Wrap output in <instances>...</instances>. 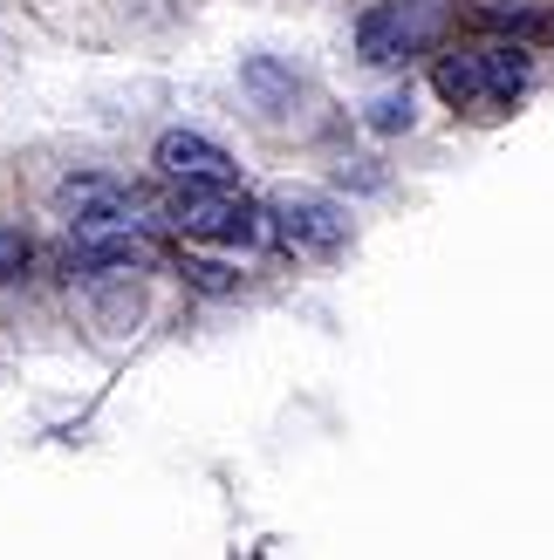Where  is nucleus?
I'll return each mask as SVG.
<instances>
[{
  "mask_svg": "<svg viewBox=\"0 0 554 560\" xmlns=\"http://www.w3.org/2000/svg\"><path fill=\"white\" fill-rule=\"evenodd\" d=\"M486 8H528V0H486Z\"/></svg>",
  "mask_w": 554,
  "mask_h": 560,
  "instance_id": "12",
  "label": "nucleus"
},
{
  "mask_svg": "<svg viewBox=\"0 0 554 560\" xmlns=\"http://www.w3.org/2000/svg\"><path fill=\"white\" fill-rule=\"evenodd\" d=\"M21 267H27V240H21V226H0V280H21Z\"/></svg>",
  "mask_w": 554,
  "mask_h": 560,
  "instance_id": "9",
  "label": "nucleus"
},
{
  "mask_svg": "<svg viewBox=\"0 0 554 560\" xmlns=\"http://www.w3.org/2000/svg\"><path fill=\"white\" fill-rule=\"evenodd\" d=\"M158 172L178 185H233V158L227 144H212L199 130H164L158 137Z\"/></svg>",
  "mask_w": 554,
  "mask_h": 560,
  "instance_id": "4",
  "label": "nucleus"
},
{
  "mask_svg": "<svg viewBox=\"0 0 554 560\" xmlns=\"http://www.w3.org/2000/svg\"><path fill=\"white\" fill-rule=\"evenodd\" d=\"M274 233H281V246H295V254H343L349 219H343V206L315 199V191H281V199H274Z\"/></svg>",
  "mask_w": 554,
  "mask_h": 560,
  "instance_id": "3",
  "label": "nucleus"
},
{
  "mask_svg": "<svg viewBox=\"0 0 554 560\" xmlns=\"http://www.w3.org/2000/svg\"><path fill=\"white\" fill-rule=\"evenodd\" d=\"M370 124L377 130H411V96H377L370 103Z\"/></svg>",
  "mask_w": 554,
  "mask_h": 560,
  "instance_id": "10",
  "label": "nucleus"
},
{
  "mask_svg": "<svg viewBox=\"0 0 554 560\" xmlns=\"http://www.w3.org/2000/svg\"><path fill=\"white\" fill-rule=\"evenodd\" d=\"M55 212H62V226L76 240H103V233H145L151 226V199L124 178H69L62 191H55Z\"/></svg>",
  "mask_w": 554,
  "mask_h": 560,
  "instance_id": "1",
  "label": "nucleus"
},
{
  "mask_svg": "<svg viewBox=\"0 0 554 560\" xmlns=\"http://www.w3.org/2000/svg\"><path fill=\"white\" fill-rule=\"evenodd\" d=\"M185 273L199 280L206 294H227V288H233V273H227V267H206V260H185Z\"/></svg>",
  "mask_w": 554,
  "mask_h": 560,
  "instance_id": "11",
  "label": "nucleus"
},
{
  "mask_svg": "<svg viewBox=\"0 0 554 560\" xmlns=\"http://www.w3.org/2000/svg\"><path fill=\"white\" fill-rule=\"evenodd\" d=\"M240 82H246V90H254V96H261L267 109L295 96V82H288L281 69H274V62H267V55H254V62H246V69H240Z\"/></svg>",
  "mask_w": 554,
  "mask_h": 560,
  "instance_id": "8",
  "label": "nucleus"
},
{
  "mask_svg": "<svg viewBox=\"0 0 554 560\" xmlns=\"http://www.w3.org/2000/svg\"><path fill=\"white\" fill-rule=\"evenodd\" d=\"M480 82H486V103H513L534 82V55L520 42H493L480 48Z\"/></svg>",
  "mask_w": 554,
  "mask_h": 560,
  "instance_id": "6",
  "label": "nucleus"
},
{
  "mask_svg": "<svg viewBox=\"0 0 554 560\" xmlns=\"http://www.w3.org/2000/svg\"><path fill=\"white\" fill-rule=\"evenodd\" d=\"M438 96H446V103H459V109H480V103H486L480 55H446V62H438Z\"/></svg>",
  "mask_w": 554,
  "mask_h": 560,
  "instance_id": "7",
  "label": "nucleus"
},
{
  "mask_svg": "<svg viewBox=\"0 0 554 560\" xmlns=\"http://www.w3.org/2000/svg\"><path fill=\"white\" fill-rule=\"evenodd\" d=\"M411 48H418V21H411L404 8H370L363 21H356V55H363L370 69H397Z\"/></svg>",
  "mask_w": 554,
  "mask_h": 560,
  "instance_id": "5",
  "label": "nucleus"
},
{
  "mask_svg": "<svg viewBox=\"0 0 554 560\" xmlns=\"http://www.w3.org/2000/svg\"><path fill=\"white\" fill-rule=\"evenodd\" d=\"M172 226L185 240H219V246H246L261 240V206L233 199V185H185L172 199Z\"/></svg>",
  "mask_w": 554,
  "mask_h": 560,
  "instance_id": "2",
  "label": "nucleus"
}]
</instances>
